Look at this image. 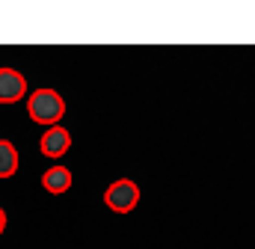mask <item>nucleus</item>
Masks as SVG:
<instances>
[{
  "label": "nucleus",
  "mask_w": 255,
  "mask_h": 249,
  "mask_svg": "<svg viewBox=\"0 0 255 249\" xmlns=\"http://www.w3.org/2000/svg\"><path fill=\"white\" fill-rule=\"evenodd\" d=\"M39 145H42V154L45 157H63L65 151L71 148V133L65 130L63 124H54V127H48L42 133Z\"/></svg>",
  "instance_id": "4"
},
{
  "label": "nucleus",
  "mask_w": 255,
  "mask_h": 249,
  "mask_svg": "<svg viewBox=\"0 0 255 249\" xmlns=\"http://www.w3.org/2000/svg\"><path fill=\"white\" fill-rule=\"evenodd\" d=\"M42 187H45L48 193H54V196L65 193V190L71 187V169H65V166H51V169H45Z\"/></svg>",
  "instance_id": "5"
},
{
  "label": "nucleus",
  "mask_w": 255,
  "mask_h": 249,
  "mask_svg": "<svg viewBox=\"0 0 255 249\" xmlns=\"http://www.w3.org/2000/svg\"><path fill=\"white\" fill-rule=\"evenodd\" d=\"M104 202H107L110 211L128 214V211H133L136 202H139V187H136V181H130V178H119V181H113V184L107 187Z\"/></svg>",
  "instance_id": "2"
},
{
  "label": "nucleus",
  "mask_w": 255,
  "mask_h": 249,
  "mask_svg": "<svg viewBox=\"0 0 255 249\" xmlns=\"http://www.w3.org/2000/svg\"><path fill=\"white\" fill-rule=\"evenodd\" d=\"M3 229H6V211L0 208V235H3Z\"/></svg>",
  "instance_id": "7"
},
{
  "label": "nucleus",
  "mask_w": 255,
  "mask_h": 249,
  "mask_svg": "<svg viewBox=\"0 0 255 249\" xmlns=\"http://www.w3.org/2000/svg\"><path fill=\"white\" fill-rule=\"evenodd\" d=\"M27 113L30 119L45 127H54L65 116V101L57 89H36L30 98H27Z\"/></svg>",
  "instance_id": "1"
},
{
  "label": "nucleus",
  "mask_w": 255,
  "mask_h": 249,
  "mask_svg": "<svg viewBox=\"0 0 255 249\" xmlns=\"http://www.w3.org/2000/svg\"><path fill=\"white\" fill-rule=\"evenodd\" d=\"M27 95V80L15 68H0V104H15Z\"/></svg>",
  "instance_id": "3"
},
{
  "label": "nucleus",
  "mask_w": 255,
  "mask_h": 249,
  "mask_svg": "<svg viewBox=\"0 0 255 249\" xmlns=\"http://www.w3.org/2000/svg\"><path fill=\"white\" fill-rule=\"evenodd\" d=\"M18 172V148L9 139H0V178H12Z\"/></svg>",
  "instance_id": "6"
}]
</instances>
